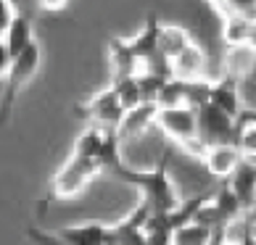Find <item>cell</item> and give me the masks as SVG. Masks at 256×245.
<instances>
[{
	"label": "cell",
	"mask_w": 256,
	"mask_h": 245,
	"mask_svg": "<svg viewBox=\"0 0 256 245\" xmlns=\"http://www.w3.org/2000/svg\"><path fill=\"white\" fill-rule=\"evenodd\" d=\"M243 156L235 143H220V145H208L201 153V164L206 166V172L214 177V180L227 182L232 177V172L240 166Z\"/></svg>",
	"instance_id": "9c48e42d"
},
{
	"label": "cell",
	"mask_w": 256,
	"mask_h": 245,
	"mask_svg": "<svg viewBox=\"0 0 256 245\" xmlns=\"http://www.w3.org/2000/svg\"><path fill=\"white\" fill-rule=\"evenodd\" d=\"M251 211H256V187H254V209Z\"/></svg>",
	"instance_id": "603a6c76"
},
{
	"label": "cell",
	"mask_w": 256,
	"mask_h": 245,
	"mask_svg": "<svg viewBox=\"0 0 256 245\" xmlns=\"http://www.w3.org/2000/svg\"><path fill=\"white\" fill-rule=\"evenodd\" d=\"M206 103H212L214 108H220L222 114L232 116L235 121H238L240 114H243V100H240V90H238V79L222 77L216 82H208Z\"/></svg>",
	"instance_id": "30bf717a"
},
{
	"label": "cell",
	"mask_w": 256,
	"mask_h": 245,
	"mask_svg": "<svg viewBox=\"0 0 256 245\" xmlns=\"http://www.w3.org/2000/svg\"><path fill=\"white\" fill-rule=\"evenodd\" d=\"M227 190L235 195V201L240 203V209L248 214L254 209V187H256V161L243 158L240 166L232 172V177L224 182Z\"/></svg>",
	"instance_id": "8fae6325"
},
{
	"label": "cell",
	"mask_w": 256,
	"mask_h": 245,
	"mask_svg": "<svg viewBox=\"0 0 256 245\" xmlns=\"http://www.w3.org/2000/svg\"><path fill=\"white\" fill-rule=\"evenodd\" d=\"M214 232L198 224L193 219L177 222L172 227V238H169V245H212Z\"/></svg>",
	"instance_id": "2e32d148"
},
{
	"label": "cell",
	"mask_w": 256,
	"mask_h": 245,
	"mask_svg": "<svg viewBox=\"0 0 256 245\" xmlns=\"http://www.w3.org/2000/svg\"><path fill=\"white\" fill-rule=\"evenodd\" d=\"M66 3H69V0H40V5L45 8V11H61Z\"/></svg>",
	"instance_id": "ffe728a7"
},
{
	"label": "cell",
	"mask_w": 256,
	"mask_h": 245,
	"mask_svg": "<svg viewBox=\"0 0 256 245\" xmlns=\"http://www.w3.org/2000/svg\"><path fill=\"white\" fill-rule=\"evenodd\" d=\"M212 245H238V243L230 240L224 232H214V240H212Z\"/></svg>",
	"instance_id": "44dd1931"
},
{
	"label": "cell",
	"mask_w": 256,
	"mask_h": 245,
	"mask_svg": "<svg viewBox=\"0 0 256 245\" xmlns=\"http://www.w3.org/2000/svg\"><path fill=\"white\" fill-rule=\"evenodd\" d=\"M156 111H158V106L156 103H148V100L135 106V108H130V111H124V116H122L119 127H116L119 143L127 145V143H135V140L146 137V132L150 127H156Z\"/></svg>",
	"instance_id": "ba28073f"
},
{
	"label": "cell",
	"mask_w": 256,
	"mask_h": 245,
	"mask_svg": "<svg viewBox=\"0 0 256 245\" xmlns=\"http://www.w3.org/2000/svg\"><path fill=\"white\" fill-rule=\"evenodd\" d=\"M169 74H172V79H180L185 84L208 82V53L193 40L169 61Z\"/></svg>",
	"instance_id": "52a82bcc"
},
{
	"label": "cell",
	"mask_w": 256,
	"mask_h": 245,
	"mask_svg": "<svg viewBox=\"0 0 256 245\" xmlns=\"http://www.w3.org/2000/svg\"><path fill=\"white\" fill-rule=\"evenodd\" d=\"M103 174V166L92 158H82L69 153V158L56 169L53 180H50V193L48 198H58V201H69V198L80 195L96 177Z\"/></svg>",
	"instance_id": "277c9868"
},
{
	"label": "cell",
	"mask_w": 256,
	"mask_h": 245,
	"mask_svg": "<svg viewBox=\"0 0 256 245\" xmlns=\"http://www.w3.org/2000/svg\"><path fill=\"white\" fill-rule=\"evenodd\" d=\"M3 42H6V48H8V55H18L22 50H26L30 45L34 42V29H32V21L26 16L22 13H16L14 16V21L11 26H8V32L3 34Z\"/></svg>",
	"instance_id": "5bb4252c"
},
{
	"label": "cell",
	"mask_w": 256,
	"mask_h": 245,
	"mask_svg": "<svg viewBox=\"0 0 256 245\" xmlns=\"http://www.w3.org/2000/svg\"><path fill=\"white\" fill-rule=\"evenodd\" d=\"M40 63H42V45L37 40L26 50H22L18 55L11 58V69H8V74H6L3 92H0V95H3L0 98V121H6L8 116H11L16 95L34 79V74L40 71Z\"/></svg>",
	"instance_id": "3957f363"
},
{
	"label": "cell",
	"mask_w": 256,
	"mask_h": 245,
	"mask_svg": "<svg viewBox=\"0 0 256 245\" xmlns=\"http://www.w3.org/2000/svg\"><path fill=\"white\" fill-rule=\"evenodd\" d=\"M8 69H11V55H8V48H6V42L0 40V84H3V79H6Z\"/></svg>",
	"instance_id": "d6986e66"
},
{
	"label": "cell",
	"mask_w": 256,
	"mask_h": 245,
	"mask_svg": "<svg viewBox=\"0 0 256 245\" xmlns=\"http://www.w3.org/2000/svg\"><path fill=\"white\" fill-rule=\"evenodd\" d=\"M156 127L180 145L193 158H201L204 145L198 143V124H196V108L182 103V106H166L156 111Z\"/></svg>",
	"instance_id": "7a4b0ae2"
},
{
	"label": "cell",
	"mask_w": 256,
	"mask_h": 245,
	"mask_svg": "<svg viewBox=\"0 0 256 245\" xmlns=\"http://www.w3.org/2000/svg\"><path fill=\"white\" fill-rule=\"evenodd\" d=\"M196 124H198V143L204 148L220 145V143H235L238 121L222 114L220 108H214L212 103L196 106Z\"/></svg>",
	"instance_id": "5b68a950"
},
{
	"label": "cell",
	"mask_w": 256,
	"mask_h": 245,
	"mask_svg": "<svg viewBox=\"0 0 256 245\" xmlns=\"http://www.w3.org/2000/svg\"><path fill=\"white\" fill-rule=\"evenodd\" d=\"M77 111L92 127H103V129H116L122 116H124V108H122V100L116 95V90H114V84L98 90L96 95H90L84 103H80Z\"/></svg>",
	"instance_id": "8992f818"
},
{
	"label": "cell",
	"mask_w": 256,
	"mask_h": 245,
	"mask_svg": "<svg viewBox=\"0 0 256 245\" xmlns=\"http://www.w3.org/2000/svg\"><path fill=\"white\" fill-rule=\"evenodd\" d=\"M193 42V34L185 29V26L177 24H156V53L164 55L166 61H172L174 55L188 48Z\"/></svg>",
	"instance_id": "7c38bea8"
},
{
	"label": "cell",
	"mask_w": 256,
	"mask_h": 245,
	"mask_svg": "<svg viewBox=\"0 0 256 245\" xmlns=\"http://www.w3.org/2000/svg\"><path fill=\"white\" fill-rule=\"evenodd\" d=\"M256 34V24L246 21L240 16H224L222 18V42L227 48H243L251 45Z\"/></svg>",
	"instance_id": "9a60e30c"
},
{
	"label": "cell",
	"mask_w": 256,
	"mask_h": 245,
	"mask_svg": "<svg viewBox=\"0 0 256 245\" xmlns=\"http://www.w3.org/2000/svg\"><path fill=\"white\" fill-rule=\"evenodd\" d=\"M238 245H256V238H254L251 232H246L243 238H240V243H238Z\"/></svg>",
	"instance_id": "7402d4cb"
},
{
	"label": "cell",
	"mask_w": 256,
	"mask_h": 245,
	"mask_svg": "<svg viewBox=\"0 0 256 245\" xmlns=\"http://www.w3.org/2000/svg\"><path fill=\"white\" fill-rule=\"evenodd\" d=\"M108 63H111V74L114 82L124 79V77H135L140 69V61L132 55V50L127 48L124 37H114L108 42Z\"/></svg>",
	"instance_id": "4fadbf2b"
},
{
	"label": "cell",
	"mask_w": 256,
	"mask_h": 245,
	"mask_svg": "<svg viewBox=\"0 0 256 245\" xmlns=\"http://www.w3.org/2000/svg\"><path fill=\"white\" fill-rule=\"evenodd\" d=\"M235 145H238L240 156L256 161V116L254 114H240L238 119V132H235Z\"/></svg>",
	"instance_id": "e0dca14e"
},
{
	"label": "cell",
	"mask_w": 256,
	"mask_h": 245,
	"mask_svg": "<svg viewBox=\"0 0 256 245\" xmlns=\"http://www.w3.org/2000/svg\"><path fill=\"white\" fill-rule=\"evenodd\" d=\"M111 174H116L132 187H138L140 201L154 211V216H172L182 206L177 185L172 180V174H169L166 153H161L158 164L154 169H132V166H124V161H122Z\"/></svg>",
	"instance_id": "6da1fadb"
},
{
	"label": "cell",
	"mask_w": 256,
	"mask_h": 245,
	"mask_svg": "<svg viewBox=\"0 0 256 245\" xmlns=\"http://www.w3.org/2000/svg\"><path fill=\"white\" fill-rule=\"evenodd\" d=\"M111 84H114V90H116V95H119L122 108H124V111L140 106V103H146L143 100V92H140V84H138L135 77H124V79H116V82H111Z\"/></svg>",
	"instance_id": "ac0fdd59"
}]
</instances>
